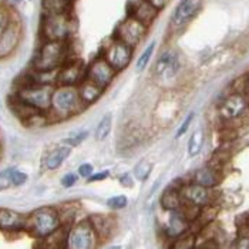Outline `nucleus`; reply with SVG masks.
Returning a JSON list of instances; mask_svg holds the SVG:
<instances>
[{"mask_svg":"<svg viewBox=\"0 0 249 249\" xmlns=\"http://www.w3.org/2000/svg\"><path fill=\"white\" fill-rule=\"evenodd\" d=\"M115 74L117 73L114 69L104 58L98 57L89 64L86 70V80L94 83L103 90H106L113 83Z\"/></svg>","mask_w":249,"mask_h":249,"instance_id":"11","label":"nucleus"},{"mask_svg":"<svg viewBox=\"0 0 249 249\" xmlns=\"http://www.w3.org/2000/svg\"><path fill=\"white\" fill-rule=\"evenodd\" d=\"M219 181H221L219 171L212 168L210 165H207V167L199 168V170L195 171L192 182H195L198 185H202V187H205L208 190H212V188H215L219 184Z\"/></svg>","mask_w":249,"mask_h":249,"instance_id":"21","label":"nucleus"},{"mask_svg":"<svg viewBox=\"0 0 249 249\" xmlns=\"http://www.w3.org/2000/svg\"><path fill=\"white\" fill-rule=\"evenodd\" d=\"M100 238L89 219L74 222L66 236V249H97Z\"/></svg>","mask_w":249,"mask_h":249,"instance_id":"5","label":"nucleus"},{"mask_svg":"<svg viewBox=\"0 0 249 249\" xmlns=\"http://www.w3.org/2000/svg\"><path fill=\"white\" fill-rule=\"evenodd\" d=\"M71 32V23L67 13L63 15H44L41 23V35L46 41L66 43Z\"/></svg>","mask_w":249,"mask_h":249,"instance_id":"6","label":"nucleus"},{"mask_svg":"<svg viewBox=\"0 0 249 249\" xmlns=\"http://www.w3.org/2000/svg\"><path fill=\"white\" fill-rule=\"evenodd\" d=\"M91 227L94 228L96 233L98 235L100 241L111 236V232L114 231L115 224L113 216H106V215H93L89 218Z\"/></svg>","mask_w":249,"mask_h":249,"instance_id":"22","label":"nucleus"},{"mask_svg":"<svg viewBox=\"0 0 249 249\" xmlns=\"http://www.w3.org/2000/svg\"><path fill=\"white\" fill-rule=\"evenodd\" d=\"M151 6H154L158 12L160 10H162L165 6H167V3H168V0H147Z\"/></svg>","mask_w":249,"mask_h":249,"instance_id":"42","label":"nucleus"},{"mask_svg":"<svg viewBox=\"0 0 249 249\" xmlns=\"http://www.w3.org/2000/svg\"><path fill=\"white\" fill-rule=\"evenodd\" d=\"M191 222L182 215L181 211L170 212V218L165 224V235L171 239H175L187 232H190Z\"/></svg>","mask_w":249,"mask_h":249,"instance_id":"18","label":"nucleus"},{"mask_svg":"<svg viewBox=\"0 0 249 249\" xmlns=\"http://www.w3.org/2000/svg\"><path fill=\"white\" fill-rule=\"evenodd\" d=\"M12 1H13V3H16V4H20V3H21L23 0H12Z\"/></svg>","mask_w":249,"mask_h":249,"instance_id":"44","label":"nucleus"},{"mask_svg":"<svg viewBox=\"0 0 249 249\" xmlns=\"http://www.w3.org/2000/svg\"><path fill=\"white\" fill-rule=\"evenodd\" d=\"M111 174H110V171H101V173H94L90 178H89V181L90 182H97V181H104V179H107L108 177H110Z\"/></svg>","mask_w":249,"mask_h":249,"instance_id":"39","label":"nucleus"},{"mask_svg":"<svg viewBox=\"0 0 249 249\" xmlns=\"http://www.w3.org/2000/svg\"><path fill=\"white\" fill-rule=\"evenodd\" d=\"M9 20H10V18H9L7 12H6L4 9L0 7V35H1V32L4 30V27L7 26Z\"/></svg>","mask_w":249,"mask_h":249,"instance_id":"40","label":"nucleus"},{"mask_svg":"<svg viewBox=\"0 0 249 249\" xmlns=\"http://www.w3.org/2000/svg\"><path fill=\"white\" fill-rule=\"evenodd\" d=\"M201 4H202V0H181L178 6L175 7L173 18H171L173 27L178 29V27L185 26L198 13V10L201 9Z\"/></svg>","mask_w":249,"mask_h":249,"instance_id":"15","label":"nucleus"},{"mask_svg":"<svg viewBox=\"0 0 249 249\" xmlns=\"http://www.w3.org/2000/svg\"><path fill=\"white\" fill-rule=\"evenodd\" d=\"M179 191H181V196H182L184 202H188V204L199 207V208H204L211 204V190H208L202 185H198L195 182L182 184Z\"/></svg>","mask_w":249,"mask_h":249,"instance_id":"14","label":"nucleus"},{"mask_svg":"<svg viewBox=\"0 0 249 249\" xmlns=\"http://www.w3.org/2000/svg\"><path fill=\"white\" fill-rule=\"evenodd\" d=\"M128 15H130V18L138 20L140 23H142L144 26L148 27L157 18L158 10L154 6H151L147 0H130Z\"/></svg>","mask_w":249,"mask_h":249,"instance_id":"16","label":"nucleus"},{"mask_svg":"<svg viewBox=\"0 0 249 249\" xmlns=\"http://www.w3.org/2000/svg\"><path fill=\"white\" fill-rule=\"evenodd\" d=\"M93 174H94V168H93V165L89 164V162L81 164V165L78 167V170H77V175H78V177H83V178H86V179H89Z\"/></svg>","mask_w":249,"mask_h":249,"instance_id":"34","label":"nucleus"},{"mask_svg":"<svg viewBox=\"0 0 249 249\" xmlns=\"http://www.w3.org/2000/svg\"><path fill=\"white\" fill-rule=\"evenodd\" d=\"M133 53H134L133 47H130L125 43L118 41V40L114 38V41L106 47L103 58L114 69L115 73H118V71L125 70L130 66L131 58H133Z\"/></svg>","mask_w":249,"mask_h":249,"instance_id":"8","label":"nucleus"},{"mask_svg":"<svg viewBox=\"0 0 249 249\" xmlns=\"http://www.w3.org/2000/svg\"><path fill=\"white\" fill-rule=\"evenodd\" d=\"M145 33H147V26H144L138 20L128 16L124 21H121L118 24V27L115 30V40L123 41L127 46L134 49L145 36Z\"/></svg>","mask_w":249,"mask_h":249,"instance_id":"9","label":"nucleus"},{"mask_svg":"<svg viewBox=\"0 0 249 249\" xmlns=\"http://www.w3.org/2000/svg\"><path fill=\"white\" fill-rule=\"evenodd\" d=\"M248 111V96L247 94H242V93H235V91L231 93L230 96L225 97L221 101V104L218 106V115L225 123L236 121V120L242 118Z\"/></svg>","mask_w":249,"mask_h":249,"instance_id":"7","label":"nucleus"},{"mask_svg":"<svg viewBox=\"0 0 249 249\" xmlns=\"http://www.w3.org/2000/svg\"><path fill=\"white\" fill-rule=\"evenodd\" d=\"M21 40V26L19 21L10 19L0 35V58L12 56Z\"/></svg>","mask_w":249,"mask_h":249,"instance_id":"12","label":"nucleus"},{"mask_svg":"<svg viewBox=\"0 0 249 249\" xmlns=\"http://www.w3.org/2000/svg\"><path fill=\"white\" fill-rule=\"evenodd\" d=\"M128 204V199L125 195H115V196H111L108 201H107V207L110 210H114V211H118V210H124Z\"/></svg>","mask_w":249,"mask_h":249,"instance_id":"30","label":"nucleus"},{"mask_svg":"<svg viewBox=\"0 0 249 249\" xmlns=\"http://www.w3.org/2000/svg\"><path fill=\"white\" fill-rule=\"evenodd\" d=\"M86 107L83 106L77 87L70 86H54L52 94V106L50 111L47 113L49 120L61 121L70 117L80 114Z\"/></svg>","mask_w":249,"mask_h":249,"instance_id":"1","label":"nucleus"},{"mask_svg":"<svg viewBox=\"0 0 249 249\" xmlns=\"http://www.w3.org/2000/svg\"><path fill=\"white\" fill-rule=\"evenodd\" d=\"M151 173H153V164L148 160H141L134 167L133 175L140 182H144L150 178Z\"/></svg>","mask_w":249,"mask_h":249,"instance_id":"28","label":"nucleus"},{"mask_svg":"<svg viewBox=\"0 0 249 249\" xmlns=\"http://www.w3.org/2000/svg\"><path fill=\"white\" fill-rule=\"evenodd\" d=\"M195 247H196V235L190 231L173 239L170 249H195Z\"/></svg>","mask_w":249,"mask_h":249,"instance_id":"26","label":"nucleus"},{"mask_svg":"<svg viewBox=\"0 0 249 249\" xmlns=\"http://www.w3.org/2000/svg\"><path fill=\"white\" fill-rule=\"evenodd\" d=\"M204 130L202 128H196L190 137V141H188V155L190 157H195L201 153L202 150V145H204Z\"/></svg>","mask_w":249,"mask_h":249,"instance_id":"25","label":"nucleus"},{"mask_svg":"<svg viewBox=\"0 0 249 249\" xmlns=\"http://www.w3.org/2000/svg\"><path fill=\"white\" fill-rule=\"evenodd\" d=\"M53 90L54 86L49 84H20L15 98L38 113L47 114L52 106Z\"/></svg>","mask_w":249,"mask_h":249,"instance_id":"4","label":"nucleus"},{"mask_svg":"<svg viewBox=\"0 0 249 249\" xmlns=\"http://www.w3.org/2000/svg\"><path fill=\"white\" fill-rule=\"evenodd\" d=\"M63 227L57 208L40 207L27 215L26 231L37 239H44Z\"/></svg>","mask_w":249,"mask_h":249,"instance_id":"2","label":"nucleus"},{"mask_svg":"<svg viewBox=\"0 0 249 249\" xmlns=\"http://www.w3.org/2000/svg\"><path fill=\"white\" fill-rule=\"evenodd\" d=\"M195 249H219V245H218V242H216L215 239H208V241H205L204 244L196 245Z\"/></svg>","mask_w":249,"mask_h":249,"instance_id":"41","label":"nucleus"},{"mask_svg":"<svg viewBox=\"0 0 249 249\" xmlns=\"http://www.w3.org/2000/svg\"><path fill=\"white\" fill-rule=\"evenodd\" d=\"M194 115H195L194 113H190V114L187 115V118L184 120V123L181 124V127L178 128V131H177V134H175V137H177V138L182 137V135L188 131V128H190V125H191L192 120H194Z\"/></svg>","mask_w":249,"mask_h":249,"instance_id":"36","label":"nucleus"},{"mask_svg":"<svg viewBox=\"0 0 249 249\" xmlns=\"http://www.w3.org/2000/svg\"><path fill=\"white\" fill-rule=\"evenodd\" d=\"M70 154H71V147H69V145H58L56 148H53L44 158L46 170H49V171L58 170L64 164V161L70 157Z\"/></svg>","mask_w":249,"mask_h":249,"instance_id":"20","label":"nucleus"},{"mask_svg":"<svg viewBox=\"0 0 249 249\" xmlns=\"http://www.w3.org/2000/svg\"><path fill=\"white\" fill-rule=\"evenodd\" d=\"M67 44L61 41H44L33 60L35 71H57L67 61Z\"/></svg>","mask_w":249,"mask_h":249,"instance_id":"3","label":"nucleus"},{"mask_svg":"<svg viewBox=\"0 0 249 249\" xmlns=\"http://www.w3.org/2000/svg\"><path fill=\"white\" fill-rule=\"evenodd\" d=\"M78 175L76 173H67L63 178H61V185L64 188H71L73 185H76Z\"/></svg>","mask_w":249,"mask_h":249,"instance_id":"35","label":"nucleus"},{"mask_svg":"<svg viewBox=\"0 0 249 249\" xmlns=\"http://www.w3.org/2000/svg\"><path fill=\"white\" fill-rule=\"evenodd\" d=\"M235 249H249V232H244L235 241Z\"/></svg>","mask_w":249,"mask_h":249,"instance_id":"37","label":"nucleus"},{"mask_svg":"<svg viewBox=\"0 0 249 249\" xmlns=\"http://www.w3.org/2000/svg\"><path fill=\"white\" fill-rule=\"evenodd\" d=\"M26 181H27V174L20 171L18 168L12 170V185L13 187H20V185L26 184Z\"/></svg>","mask_w":249,"mask_h":249,"instance_id":"33","label":"nucleus"},{"mask_svg":"<svg viewBox=\"0 0 249 249\" xmlns=\"http://www.w3.org/2000/svg\"><path fill=\"white\" fill-rule=\"evenodd\" d=\"M12 170L13 168H6L0 171V191L12 188Z\"/></svg>","mask_w":249,"mask_h":249,"instance_id":"32","label":"nucleus"},{"mask_svg":"<svg viewBox=\"0 0 249 249\" xmlns=\"http://www.w3.org/2000/svg\"><path fill=\"white\" fill-rule=\"evenodd\" d=\"M111 127H113V115L111 114H106L100 123L97 124L96 128V138L98 141H104L110 133H111Z\"/></svg>","mask_w":249,"mask_h":249,"instance_id":"27","label":"nucleus"},{"mask_svg":"<svg viewBox=\"0 0 249 249\" xmlns=\"http://www.w3.org/2000/svg\"><path fill=\"white\" fill-rule=\"evenodd\" d=\"M67 1H70V0H67Z\"/></svg>","mask_w":249,"mask_h":249,"instance_id":"45","label":"nucleus"},{"mask_svg":"<svg viewBox=\"0 0 249 249\" xmlns=\"http://www.w3.org/2000/svg\"><path fill=\"white\" fill-rule=\"evenodd\" d=\"M120 184L125 188H133L134 187V179H133V175L130 173L123 174L120 177Z\"/></svg>","mask_w":249,"mask_h":249,"instance_id":"38","label":"nucleus"},{"mask_svg":"<svg viewBox=\"0 0 249 249\" xmlns=\"http://www.w3.org/2000/svg\"><path fill=\"white\" fill-rule=\"evenodd\" d=\"M77 91H78V96H80V100L84 107L93 106L104 93V90L101 87H98L97 84L86 80V78H84V81H81L77 86Z\"/></svg>","mask_w":249,"mask_h":249,"instance_id":"19","label":"nucleus"},{"mask_svg":"<svg viewBox=\"0 0 249 249\" xmlns=\"http://www.w3.org/2000/svg\"><path fill=\"white\" fill-rule=\"evenodd\" d=\"M27 215L9 208H0V231L4 232H21L26 231Z\"/></svg>","mask_w":249,"mask_h":249,"instance_id":"17","label":"nucleus"},{"mask_svg":"<svg viewBox=\"0 0 249 249\" xmlns=\"http://www.w3.org/2000/svg\"><path fill=\"white\" fill-rule=\"evenodd\" d=\"M86 70L87 67L84 66L83 61L80 60H67L57 71L56 77V86H70L77 87L81 81L86 78Z\"/></svg>","mask_w":249,"mask_h":249,"instance_id":"10","label":"nucleus"},{"mask_svg":"<svg viewBox=\"0 0 249 249\" xmlns=\"http://www.w3.org/2000/svg\"><path fill=\"white\" fill-rule=\"evenodd\" d=\"M70 1L67 0H41L44 15H63L67 13Z\"/></svg>","mask_w":249,"mask_h":249,"instance_id":"24","label":"nucleus"},{"mask_svg":"<svg viewBox=\"0 0 249 249\" xmlns=\"http://www.w3.org/2000/svg\"><path fill=\"white\" fill-rule=\"evenodd\" d=\"M155 41H151L147 47H145V50L142 52V54L140 56V58L137 60V64H135V70L137 71H142L147 66H148V63H150V60L153 57V53L154 50H155Z\"/></svg>","mask_w":249,"mask_h":249,"instance_id":"29","label":"nucleus"},{"mask_svg":"<svg viewBox=\"0 0 249 249\" xmlns=\"http://www.w3.org/2000/svg\"><path fill=\"white\" fill-rule=\"evenodd\" d=\"M179 71V57L174 50L164 52L154 66V76L160 80H171Z\"/></svg>","mask_w":249,"mask_h":249,"instance_id":"13","label":"nucleus"},{"mask_svg":"<svg viewBox=\"0 0 249 249\" xmlns=\"http://www.w3.org/2000/svg\"><path fill=\"white\" fill-rule=\"evenodd\" d=\"M247 93H249V76L247 77Z\"/></svg>","mask_w":249,"mask_h":249,"instance_id":"43","label":"nucleus"},{"mask_svg":"<svg viewBox=\"0 0 249 249\" xmlns=\"http://www.w3.org/2000/svg\"><path fill=\"white\" fill-rule=\"evenodd\" d=\"M89 137V130H81V131H77L74 134H71L69 138H67V141H66V145H69V147H77V145H80L86 138Z\"/></svg>","mask_w":249,"mask_h":249,"instance_id":"31","label":"nucleus"},{"mask_svg":"<svg viewBox=\"0 0 249 249\" xmlns=\"http://www.w3.org/2000/svg\"><path fill=\"white\" fill-rule=\"evenodd\" d=\"M181 185L179 187H170L167 188L162 196H161V207L168 212L179 211V208L182 207V196H181Z\"/></svg>","mask_w":249,"mask_h":249,"instance_id":"23","label":"nucleus"}]
</instances>
